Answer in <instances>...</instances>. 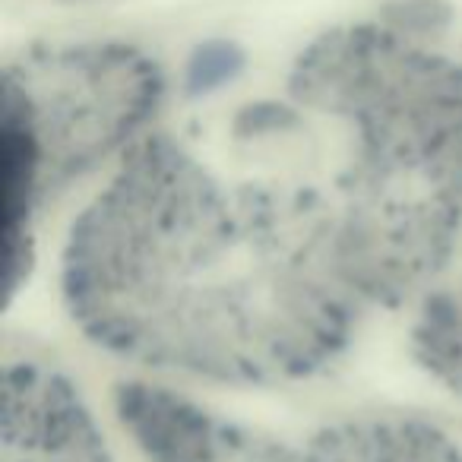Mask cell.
<instances>
[{"mask_svg":"<svg viewBox=\"0 0 462 462\" xmlns=\"http://www.w3.org/2000/svg\"><path fill=\"white\" fill-rule=\"evenodd\" d=\"M64 291L96 342L218 380L320 367L355 298L310 187L228 180L162 136L73 225Z\"/></svg>","mask_w":462,"mask_h":462,"instance_id":"cell-1","label":"cell"},{"mask_svg":"<svg viewBox=\"0 0 462 462\" xmlns=\"http://www.w3.org/2000/svg\"><path fill=\"white\" fill-rule=\"evenodd\" d=\"M295 92L348 127L327 203L348 289L374 301L411 295L459 235L462 67L361 26L317 42Z\"/></svg>","mask_w":462,"mask_h":462,"instance_id":"cell-2","label":"cell"},{"mask_svg":"<svg viewBox=\"0 0 462 462\" xmlns=\"http://www.w3.org/2000/svg\"><path fill=\"white\" fill-rule=\"evenodd\" d=\"M415 342L424 367L462 396V289L428 304L415 329Z\"/></svg>","mask_w":462,"mask_h":462,"instance_id":"cell-7","label":"cell"},{"mask_svg":"<svg viewBox=\"0 0 462 462\" xmlns=\"http://www.w3.org/2000/svg\"><path fill=\"white\" fill-rule=\"evenodd\" d=\"M155 98L159 73L143 54L115 45L54 48L10 67L4 124L32 149L45 197L121 146Z\"/></svg>","mask_w":462,"mask_h":462,"instance_id":"cell-3","label":"cell"},{"mask_svg":"<svg viewBox=\"0 0 462 462\" xmlns=\"http://www.w3.org/2000/svg\"><path fill=\"white\" fill-rule=\"evenodd\" d=\"M4 462H111L79 393L60 374L23 361L7 371Z\"/></svg>","mask_w":462,"mask_h":462,"instance_id":"cell-4","label":"cell"},{"mask_svg":"<svg viewBox=\"0 0 462 462\" xmlns=\"http://www.w3.org/2000/svg\"><path fill=\"white\" fill-rule=\"evenodd\" d=\"M231 462H462V453L434 424L383 418L323 430L304 447L241 443Z\"/></svg>","mask_w":462,"mask_h":462,"instance_id":"cell-5","label":"cell"},{"mask_svg":"<svg viewBox=\"0 0 462 462\" xmlns=\"http://www.w3.org/2000/svg\"><path fill=\"white\" fill-rule=\"evenodd\" d=\"M117 411L152 462H231L245 443L209 411L165 386H121Z\"/></svg>","mask_w":462,"mask_h":462,"instance_id":"cell-6","label":"cell"}]
</instances>
